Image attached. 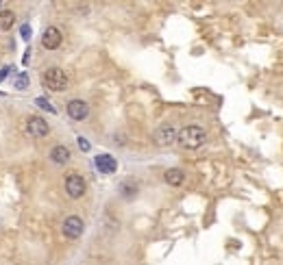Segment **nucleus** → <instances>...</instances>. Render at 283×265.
I'll return each instance as SVG.
<instances>
[{"label": "nucleus", "instance_id": "obj_1", "mask_svg": "<svg viewBox=\"0 0 283 265\" xmlns=\"http://www.w3.org/2000/svg\"><path fill=\"white\" fill-rule=\"evenodd\" d=\"M205 139H207V132H205L203 126H198V124H188V126H183L181 131H179V135H177V141L181 143V148L185 150H196V148H201Z\"/></svg>", "mask_w": 283, "mask_h": 265}, {"label": "nucleus", "instance_id": "obj_2", "mask_svg": "<svg viewBox=\"0 0 283 265\" xmlns=\"http://www.w3.org/2000/svg\"><path fill=\"white\" fill-rule=\"evenodd\" d=\"M44 85L52 92H63L68 87V74L59 68H50L44 72Z\"/></svg>", "mask_w": 283, "mask_h": 265}, {"label": "nucleus", "instance_id": "obj_3", "mask_svg": "<svg viewBox=\"0 0 283 265\" xmlns=\"http://www.w3.org/2000/svg\"><path fill=\"white\" fill-rule=\"evenodd\" d=\"M177 135H179V131L174 129L172 124H164V126H159L157 131H155V143L161 148H168V146H172L174 141H177Z\"/></svg>", "mask_w": 283, "mask_h": 265}, {"label": "nucleus", "instance_id": "obj_4", "mask_svg": "<svg viewBox=\"0 0 283 265\" xmlns=\"http://www.w3.org/2000/svg\"><path fill=\"white\" fill-rule=\"evenodd\" d=\"M85 189H87V185L81 174H68L65 176V191H68L70 198H81L85 194Z\"/></svg>", "mask_w": 283, "mask_h": 265}, {"label": "nucleus", "instance_id": "obj_5", "mask_svg": "<svg viewBox=\"0 0 283 265\" xmlns=\"http://www.w3.org/2000/svg\"><path fill=\"white\" fill-rule=\"evenodd\" d=\"M26 132L31 137H46L48 132H50V126H48V122L44 118H39V116H33V118H28V122H26Z\"/></svg>", "mask_w": 283, "mask_h": 265}, {"label": "nucleus", "instance_id": "obj_6", "mask_svg": "<svg viewBox=\"0 0 283 265\" xmlns=\"http://www.w3.org/2000/svg\"><path fill=\"white\" fill-rule=\"evenodd\" d=\"M41 44H44L46 50H57L59 46L63 44V35L57 26H48L44 35H41Z\"/></svg>", "mask_w": 283, "mask_h": 265}, {"label": "nucleus", "instance_id": "obj_7", "mask_svg": "<svg viewBox=\"0 0 283 265\" xmlns=\"http://www.w3.org/2000/svg\"><path fill=\"white\" fill-rule=\"evenodd\" d=\"M63 235L68 239H79L83 235V220L79 215H68L63 222Z\"/></svg>", "mask_w": 283, "mask_h": 265}, {"label": "nucleus", "instance_id": "obj_8", "mask_svg": "<svg viewBox=\"0 0 283 265\" xmlns=\"http://www.w3.org/2000/svg\"><path fill=\"white\" fill-rule=\"evenodd\" d=\"M65 111H68V116L72 120H76V122H83L87 116H89V107L85 100H70L68 107H65Z\"/></svg>", "mask_w": 283, "mask_h": 265}, {"label": "nucleus", "instance_id": "obj_9", "mask_svg": "<svg viewBox=\"0 0 283 265\" xmlns=\"http://www.w3.org/2000/svg\"><path fill=\"white\" fill-rule=\"evenodd\" d=\"M94 165H96V170L102 172V174H113V172H116V167H118L116 159L109 156V154H98L94 159Z\"/></svg>", "mask_w": 283, "mask_h": 265}, {"label": "nucleus", "instance_id": "obj_10", "mask_svg": "<svg viewBox=\"0 0 283 265\" xmlns=\"http://www.w3.org/2000/svg\"><path fill=\"white\" fill-rule=\"evenodd\" d=\"M164 180L170 185V187H181V185L185 183V174L181 170H177V167H170V170H166Z\"/></svg>", "mask_w": 283, "mask_h": 265}, {"label": "nucleus", "instance_id": "obj_11", "mask_svg": "<svg viewBox=\"0 0 283 265\" xmlns=\"http://www.w3.org/2000/svg\"><path fill=\"white\" fill-rule=\"evenodd\" d=\"M50 161L57 165H65L70 161V150L65 146H55L50 150Z\"/></svg>", "mask_w": 283, "mask_h": 265}, {"label": "nucleus", "instance_id": "obj_12", "mask_svg": "<svg viewBox=\"0 0 283 265\" xmlns=\"http://www.w3.org/2000/svg\"><path fill=\"white\" fill-rule=\"evenodd\" d=\"M13 24H15V13L13 11H9V9L0 11V31H9Z\"/></svg>", "mask_w": 283, "mask_h": 265}, {"label": "nucleus", "instance_id": "obj_13", "mask_svg": "<svg viewBox=\"0 0 283 265\" xmlns=\"http://www.w3.org/2000/svg\"><path fill=\"white\" fill-rule=\"evenodd\" d=\"M122 196L126 198V200H131V198H133L135 194H137V185L135 183H131V180H126V183H122Z\"/></svg>", "mask_w": 283, "mask_h": 265}, {"label": "nucleus", "instance_id": "obj_14", "mask_svg": "<svg viewBox=\"0 0 283 265\" xmlns=\"http://www.w3.org/2000/svg\"><path fill=\"white\" fill-rule=\"evenodd\" d=\"M15 87L17 89H24V87H28V76H17V81H15Z\"/></svg>", "mask_w": 283, "mask_h": 265}, {"label": "nucleus", "instance_id": "obj_15", "mask_svg": "<svg viewBox=\"0 0 283 265\" xmlns=\"http://www.w3.org/2000/svg\"><path fill=\"white\" fill-rule=\"evenodd\" d=\"M37 105L41 107V109H46L48 113H55V107H52V105H48L46 100H37Z\"/></svg>", "mask_w": 283, "mask_h": 265}, {"label": "nucleus", "instance_id": "obj_16", "mask_svg": "<svg viewBox=\"0 0 283 265\" xmlns=\"http://www.w3.org/2000/svg\"><path fill=\"white\" fill-rule=\"evenodd\" d=\"M79 146H81L83 152H87V150H89V143H87L85 139H83V137H79Z\"/></svg>", "mask_w": 283, "mask_h": 265}, {"label": "nucleus", "instance_id": "obj_17", "mask_svg": "<svg viewBox=\"0 0 283 265\" xmlns=\"http://www.w3.org/2000/svg\"><path fill=\"white\" fill-rule=\"evenodd\" d=\"M22 35H24V37H28V35H31V28L24 26V28H22Z\"/></svg>", "mask_w": 283, "mask_h": 265}]
</instances>
